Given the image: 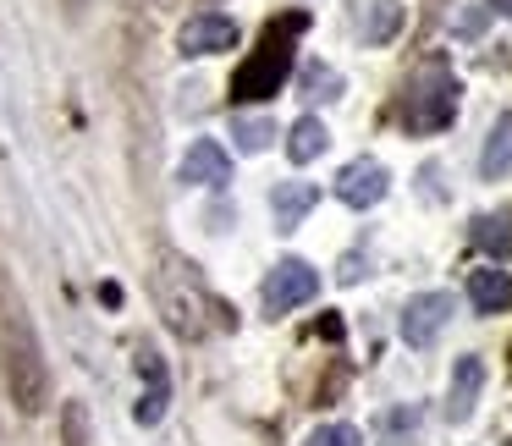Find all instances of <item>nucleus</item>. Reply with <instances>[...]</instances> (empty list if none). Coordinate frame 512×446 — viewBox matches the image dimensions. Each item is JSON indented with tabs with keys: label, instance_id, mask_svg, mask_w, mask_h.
I'll return each instance as SVG.
<instances>
[{
	"label": "nucleus",
	"instance_id": "f257e3e1",
	"mask_svg": "<svg viewBox=\"0 0 512 446\" xmlns=\"http://www.w3.org/2000/svg\"><path fill=\"white\" fill-rule=\"evenodd\" d=\"M452 116H457V78H452V67H446L441 56L419 61L413 78H408V89H402V127L419 133V138H430V133H441Z\"/></svg>",
	"mask_w": 512,
	"mask_h": 446
},
{
	"label": "nucleus",
	"instance_id": "f03ea898",
	"mask_svg": "<svg viewBox=\"0 0 512 446\" xmlns=\"http://www.w3.org/2000/svg\"><path fill=\"white\" fill-rule=\"evenodd\" d=\"M155 292H160V314H166V325L182 331V336H204L210 331V314H221L188 259H160Z\"/></svg>",
	"mask_w": 512,
	"mask_h": 446
},
{
	"label": "nucleus",
	"instance_id": "7ed1b4c3",
	"mask_svg": "<svg viewBox=\"0 0 512 446\" xmlns=\"http://www.w3.org/2000/svg\"><path fill=\"white\" fill-rule=\"evenodd\" d=\"M303 28H309V17H303V12L281 17V23L270 28L265 45H259V56L237 72V83H232L237 100H270V94L287 83V72H292V39H298Z\"/></svg>",
	"mask_w": 512,
	"mask_h": 446
},
{
	"label": "nucleus",
	"instance_id": "20e7f679",
	"mask_svg": "<svg viewBox=\"0 0 512 446\" xmlns=\"http://www.w3.org/2000/svg\"><path fill=\"white\" fill-rule=\"evenodd\" d=\"M314 292H320V276H314L309 259H281V265L265 276V287H259V309H265L270 320H281V314L303 309Z\"/></svg>",
	"mask_w": 512,
	"mask_h": 446
},
{
	"label": "nucleus",
	"instance_id": "39448f33",
	"mask_svg": "<svg viewBox=\"0 0 512 446\" xmlns=\"http://www.w3.org/2000/svg\"><path fill=\"white\" fill-rule=\"evenodd\" d=\"M133 369H138V380H144L133 419L138 424H160V419H166V408H171V369H166V358L144 342V347H138V358H133Z\"/></svg>",
	"mask_w": 512,
	"mask_h": 446
},
{
	"label": "nucleus",
	"instance_id": "423d86ee",
	"mask_svg": "<svg viewBox=\"0 0 512 446\" xmlns=\"http://www.w3.org/2000/svg\"><path fill=\"white\" fill-rule=\"evenodd\" d=\"M391 193V171L380 166V160H347L342 177H336V199L347 204V210H375L380 199Z\"/></svg>",
	"mask_w": 512,
	"mask_h": 446
},
{
	"label": "nucleus",
	"instance_id": "0eeeda50",
	"mask_svg": "<svg viewBox=\"0 0 512 446\" xmlns=\"http://www.w3.org/2000/svg\"><path fill=\"white\" fill-rule=\"evenodd\" d=\"M452 292H419V298H408V309H402V342L408 347H430L435 336L446 331V320H452Z\"/></svg>",
	"mask_w": 512,
	"mask_h": 446
},
{
	"label": "nucleus",
	"instance_id": "6e6552de",
	"mask_svg": "<svg viewBox=\"0 0 512 446\" xmlns=\"http://www.w3.org/2000/svg\"><path fill=\"white\" fill-rule=\"evenodd\" d=\"M232 45H237V23L226 12H199V17H188L182 34H177V56H188V61L221 56V50H232Z\"/></svg>",
	"mask_w": 512,
	"mask_h": 446
},
{
	"label": "nucleus",
	"instance_id": "1a4fd4ad",
	"mask_svg": "<svg viewBox=\"0 0 512 446\" xmlns=\"http://www.w3.org/2000/svg\"><path fill=\"white\" fill-rule=\"evenodd\" d=\"M177 182L182 188H226L232 182V155L215 138H193L182 166H177Z\"/></svg>",
	"mask_w": 512,
	"mask_h": 446
},
{
	"label": "nucleus",
	"instance_id": "9d476101",
	"mask_svg": "<svg viewBox=\"0 0 512 446\" xmlns=\"http://www.w3.org/2000/svg\"><path fill=\"white\" fill-rule=\"evenodd\" d=\"M479 391H485V358L463 353V358L452 364V391H446V419H452V424H468V419H474Z\"/></svg>",
	"mask_w": 512,
	"mask_h": 446
},
{
	"label": "nucleus",
	"instance_id": "9b49d317",
	"mask_svg": "<svg viewBox=\"0 0 512 446\" xmlns=\"http://www.w3.org/2000/svg\"><path fill=\"white\" fill-rule=\"evenodd\" d=\"M320 204V188L314 182H276V193H270V215H276V232H298L303 215Z\"/></svg>",
	"mask_w": 512,
	"mask_h": 446
},
{
	"label": "nucleus",
	"instance_id": "f8f14e48",
	"mask_svg": "<svg viewBox=\"0 0 512 446\" xmlns=\"http://www.w3.org/2000/svg\"><path fill=\"white\" fill-rule=\"evenodd\" d=\"M397 34H402V0H364L358 39H364V45H391Z\"/></svg>",
	"mask_w": 512,
	"mask_h": 446
},
{
	"label": "nucleus",
	"instance_id": "ddd939ff",
	"mask_svg": "<svg viewBox=\"0 0 512 446\" xmlns=\"http://www.w3.org/2000/svg\"><path fill=\"white\" fill-rule=\"evenodd\" d=\"M468 303H474L479 314H501L512 303V276L496 270V265L474 270V276H468Z\"/></svg>",
	"mask_w": 512,
	"mask_h": 446
},
{
	"label": "nucleus",
	"instance_id": "4468645a",
	"mask_svg": "<svg viewBox=\"0 0 512 446\" xmlns=\"http://www.w3.org/2000/svg\"><path fill=\"white\" fill-rule=\"evenodd\" d=\"M325 149H331L325 122H320V116H298V127L287 133V160H292V166H309V160H320Z\"/></svg>",
	"mask_w": 512,
	"mask_h": 446
},
{
	"label": "nucleus",
	"instance_id": "2eb2a0df",
	"mask_svg": "<svg viewBox=\"0 0 512 446\" xmlns=\"http://www.w3.org/2000/svg\"><path fill=\"white\" fill-rule=\"evenodd\" d=\"M507 166H512V111H501L496 127H490V138H485V155H479V177L496 182Z\"/></svg>",
	"mask_w": 512,
	"mask_h": 446
},
{
	"label": "nucleus",
	"instance_id": "dca6fc26",
	"mask_svg": "<svg viewBox=\"0 0 512 446\" xmlns=\"http://www.w3.org/2000/svg\"><path fill=\"white\" fill-rule=\"evenodd\" d=\"M232 138H237V149H243V155H265L270 138H276V122H270L265 111H259V116L243 111V116L232 122Z\"/></svg>",
	"mask_w": 512,
	"mask_h": 446
},
{
	"label": "nucleus",
	"instance_id": "f3484780",
	"mask_svg": "<svg viewBox=\"0 0 512 446\" xmlns=\"http://www.w3.org/2000/svg\"><path fill=\"white\" fill-rule=\"evenodd\" d=\"M474 243L496 259H512V221L507 215H479L474 221Z\"/></svg>",
	"mask_w": 512,
	"mask_h": 446
},
{
	"label": "nucleus",
	"instance_id": "a211bd4d",
	"mask_svg": "<svg viewBox=\"0 0 512 446\" xmlns=\"http://www.w3.org/2000/svg\"><path fill=\"white\" fill-rule=\"evenodd\" d=\"M303 100H342V78H336L331 67H320V61H309L303 67Z\"/></svg>",
	"mask_w": 512,
	"mask_h": 446
},
{
	"label": "nucleus",
	"instance_id": "6ab92c4d",
	"mask_svg": "<svg viewBox=\"0 0 512 446\" xmlns=\"http://www.w3.org/2000/svg\"><path fill=\"white\" fill-rule=\"evenodd\" d=\"M303 446H364V435H358L353 424H320Z\"/></svg>",
	"mask_w": 512,
	"mask_h": 446
},
{
	"label": "nucleus",
	"instance_id": "aec40b11",
	"mask_svg": "<svg viewBox=\"0 0 512 446\" xmlns=\"http://www.w3.org/2000/svg\"><path fill=\"white\" fill-rule=\"evenodd\" d=\"M358 276H364V259L347 254V259H342V281H358Z\"/></svg>",
	"mask_w": 512,
	"mask_h": 446
},
{
	"label": "nucleus",
	"instance_id": "412c9836",
	"mask_svg": "<svg viewBox=\"0 0 512 446\" xmlns=\"http://www.w3.org/2000/svg\"><path fill=\"white\" fill-rule=\"evenodd\" d=\"M457 28H463V34H479V28H485V12H463V23H457Z\"/></svg>",
	"mask_w": 512,
	"mask_h": 446
},
{
	"label": "nucleus",
	"instance_id": "4be33fe9",
	"mask_svg": "<svg viewBox=\"0 0 512 446\" xmlns=\"http://www.w3.org/2000/svg\"><path fill=\"white\" fill-rule=\"evenodd\" d=\"M490 12H501V17H512V0H485Z\"/></svg>",
	"mask_w": 512,
	"mask_h": 446
}]
</instances>
